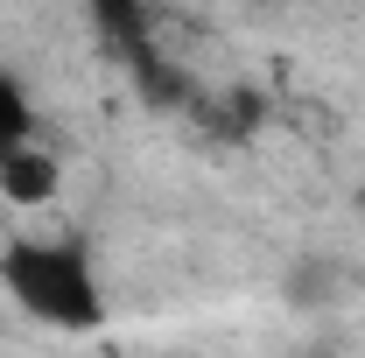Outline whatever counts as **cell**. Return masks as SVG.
<instances>
[{
	"label": "cell",
	"mask_w": 365,
	"mask_h": 358,
	"mask_svg": "<svg viewBox=\"0 0 365 358\" xmlns=\"http://www.w3.org/2000/svg\"><path fill=\"white\" fill-rule=\"evenodd\" d=\"M0 288H7V302L29 323H43L56 337H91V330L113 323V302H106V281L91 267L85 239H63V232H21V239H7Z\"/></svg>",
	"instance_id": "6da1fadb"
},
{
	"label": "cell",
	"mask_w": 365,
	"mask_h": 358,
	"mask_svg": "<svg viewBox=\"0 0 365 358\" xmlns=\"http://www.w3.org/2000/svg\"><path fill=\"white\" fill-rule=\"evenodd\" d=\"M21 140H36V106H29V85L0 63V155Z\"/></svg>",
	"instance_id": "3957f363"
},
{
	"label": "cell",
	"mask_w": 365,
	"mask_h": 358,
	"mask_svg": "<svg viewBox=\"0 0 365 358\" xmlns=\"http://www.w3.org/2000/svg\"><path fill=\"white\" fill-rule=\"evenodd\" d=\"M56 190H63V155H56L43 134L0 155V197H7L14 211H49Z\"/></svg>",
	"instance_id": "7a4b0ae2"
}]
</instances>
